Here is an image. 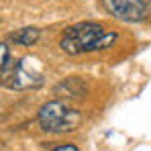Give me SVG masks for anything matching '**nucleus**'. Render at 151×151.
I'll use <instances>...</instances> for the list:
<instances>
[{"label": "nucleus", "mask_w": 151, "mask_h": 151, "mask_svg": "<svg viewBox=\"0 0 151 151\" xmlns=\"http://www.w3.org/2000/svg\"><path fill=\"white\" fill-rule=\"evenodd\" d=\"M143 2H145V4H147V6H149V4H151V0H143Z\"/></svg>", "instance_id": "6e6552de"}, {"label": "nucleus", "mask_w": 151, "mask_h": 151, "mask_svg": "<svg viewBox=\"0 0 151 151\" xmlns=\"http://www.w3.org/2000/svg\"><path fill=\"white\" fill-rule=\"evenodd\" d=\"M53 151H80L76 145H61V147H57V149H53Z\"/></svg>", "instance_id": "0eeeda50"}, {"label": "nucleus", "mask_w": 151, "mask_h": 151, "mask_svg": "<svg viewBox=\"0 0 151 151\" xmlns=\"http://www.w3.org/2000/svg\"><path fill=\"white\" fill-rule=\"evenodd\" d=\"M39 125L47 133H68L80 125L82 116L74 108H68L63 102H47L39 110Z\"/></svg>", "instance_id": "f03ea898"}, {"label": "nucleus", "mask_w": 151, "mask_h": 151, "mask_svg": "<svg viewBox=\"0 0 151 151\" xmlns=\"http://www.w3.org/2000/svg\"><path fill=\"white\" fill-rule=\"evenodd\" d=\"M37 39H39V29H35V27L19 29V31H14L10 35V41L12 43H19V45H33Z\"/></svg>", "instance_id": "39448f33"}, {"label": "nucleus", "mask_w": 151, "mask_h": 151, "mask_svg": "<svg viewBox=\"0 0 151 151\" xmlns=\"http://www.w3.org/2000/svg\"><path fill=\"white\" fill-rule=\"evenodd\" d=\"M2 78H4V84L10 86V88H17V90H23V88H35L39 84H43V78L33 72H29L25 68V61L17 63L14 68L10 65L6 72H2Z\"/></svg>", "instance_id": "20e7f679"}, {"label": "nucleus", "mask_w": 151, "mask_h": 151, "mask_svg": "<svg viewBox=\"0 0 151 151\" xmlns=\"http://www.w3.org/2000/svg\"><path fill=\"white\" fill-rule=\"evenodd\" d=\"M104 8L127 23H137L145 19L147 12V4L143 0H104Z\"/></svg>", "instance_id": "7ed1b4c3"}, {"label": "nucleus", "mask_w": 151, "mask_h": 151, "mask_svg": "<svg viewBox=\"0 0 151 151\" xmlns=\"http://www.w3.org/2000/svg\"><path fill=\"white\" fill-rule=\"evenodd\" d=\"M0 47H2V72H6L10 68V53H8V45L6 43H2Z\"/></svg>", "instance_id": "423d86ee"}, {"label": "nucleus", "mask_w": 151, "mask_h": 151, "mask_svg": "<svg viewBox=\"0 0 151 151\" xmlns=\"http://www.w3.org/2000/svg\"><path fill=\"white\" fill-rule=\"evenodd\" d=\"M114 41H116V33L104 31V27L98 23H78L63 31L59 45L70 55H80V53L106 49Z\"/></svg>", "instance_id": "f257e3e1"}]
</instances>
